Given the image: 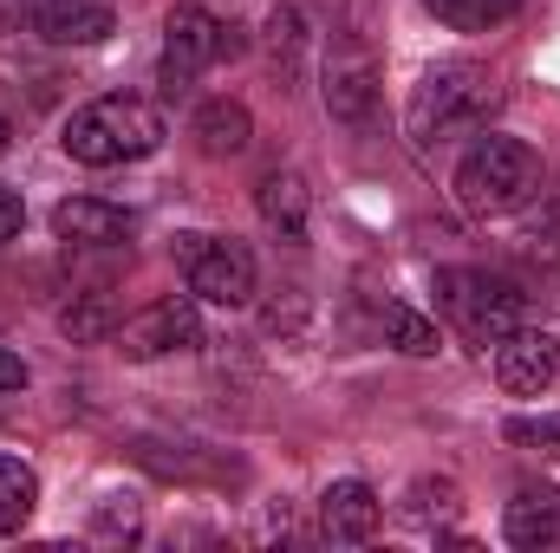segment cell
Instances as JSON below:
<instances>
[{"label":"cell","instance_id":"6da1fadb","mask_svg":"<svg viewBox=\"0 0 560 553\" xmlns=\"http://www.w3.org/2000/svg\"><path fill=\"white\" fill-rule=\"evenodd\" d=\"M495 105H502V85L476 59H443V66H430L418 79V92L405 105V131H411L418 150H436L450 138L482 131L495 118Z\"/></svg>","mask_w":560,"mask_h":553},{"label":"cell","instance_id":"7a4b0ae2","mask_svg":"<svg viewBox=\"0 0 560 553\" xmlns=\"http://www.w3.org/2000/svg\"><path fill=\"white\" fill-rule=\"evenodd\" d=\"M59 143H66V156L85 163V169L138 163V156H150V150L163 143V111H156L150 98H125V92H112V98L79 105V111L66 118Z\"/></svg>","mask_w":560,"mask_h":553},{"label":"cell","instance_id":"3957f363","mask_svg":"<svg viewBox=\"0 0 560 553\" xmlns=\"http://www.w3.org/2000/svg\"><path fill=\"white\" fill-rule=\"evenodd\" d=\"M541 189V156L522 138H476L469 156L456 163V202L469 215H509Z\"/></svg>","mask_w":560,"mask_h":553},{"label":"cell","instance_id":"277c9868","mask_svg":"<svg viewBox=\"0 0 560 553\" xmlns=\"http://www.w3.org/2000/svg\"><path fill=\"white\" fill-rule=\"evenodd\" d=\"M436 306L476 339V345H502L515 326H528V299L509 280L482 274V268H443L436 274Z\"/></svg>","mask_w":560,"mask_h":553},{"label":"cell","instance_id":"5b68a950","mask_svg":"<svg viewBox=\"0 0 560 553\" xmlns=\"http://www.w3.org/2000/svg\"><path fill=\"white\" fill-rule=\"evenodd\" d=\"M235 52H242V33L222 26L202 0H183V7H170V20H163V59H156V79H163V92L176 98L196 72H209L215 59H235Z\"/></svg>","mask_w":560,"mask_h":553},{"label":"cell","instance_id":"8992f818","mask_svg":"<svg viewBox=\"0 0 560 553\" xmlns=\"http://www.w3.org/2000/svg\"><path fill=\"white\" fill-rule=\"evenodd\" d=\"M176 268L189 280V293L209 306H248L261 280L255 255L235 235H176Z\"/></svg>","mask_w":560,"mask_h":553},{"label":"cell","instance_id":"52a82bcc","mask_svg":"<svg viewBox=\"0 0 560 553\" xmlns=\"http://www.w3.org/2000/svg\"><path fill=\"white\" fill-rule=\"evenodd\" d=\"M319 98H326V111H332L339 125H352V131L372 125V111H378V59H372L365 39H332Z\"/></svg>","mask_w":560,"mask_h":553},{"label":"cell","instance_id":"ba28073f","mask_svg":"<svg viewBox=\"0 0 560 553\" xmlns=\"http://www.w3.org/2000/svg\"><path fill=\"white\" fill-rule=\"evenodd\" d=\"M118 345H125V358L196 352V345H202V313H196V293H170V299H150L138 319H125V326H118Z\"/></svg>","mask_w":560,"mask_h":553},{"label":"cell","instance_id":"9c48e42d","mask_svg":"<svg viewBox=\"0 0 560 553\" xmlns=\"http://www.w3.org/2000/svg\"><path fill=\"white\" fill-rule=\"evenodd\" d=\"M560 372V345L548 332H535V326H515L502 345H495V385L509 391V398H541L548 385H555Z\"/></svg>","mask_w":560,"mask_h":553},{"label":"cell","instance_id":"30bf717a","mask_svg":"<svg viewBox=\"0 0 560 553\" xmlns=\"http://www.w3.org/2000/svg\"><path fill=\"white\" fill-rule=\"evenodd\" d=\"M378 521H385V502H378V489L359 482V475H346V482H332V489L319 495V534H326L332 548H359V541H372Z\"/></svg>","mask_w":560,"mask_h":553},{"label":"cell","instance_id":"8fae6325","mask_svg":"<svg viewBox=\"0 0 560 553\" xmlns=\"http://www.w3.org/2000/svg\"><path fill=\"white\" fill-rule=\"evenodd\" d=\"M33 13V26L52 39V46H98L112 39V0H20Z\"/></svg>","mask_w":560,"mask_h":553},{"label":"cell","instance_id":"7c38bea8","mask_svg":"<svg viewBox=\"0 0 560 553\" xmlns=\"http://www.w3.org/2000/svg\"><path fill=\"white\" fill-rule=\"evenodd\" d=\"M502 541L522 553H555L560 548V489H515V502L502 508Z\"/></svg>","mask_w":560,"mask_h":553},{"label":"cell","instance_id":"4fadbf2b","mask_svg":"<svg viewBox=\"0 0 560 553\" xmlns=\"http://www.w3.org/2000/svg\"><path fill=\"white\" fill-rule=\"evenodd\" d=\"M255 209H261L268 235H280L287 248H300L306 228H313V196H306V176L300 169H268L261 189H255Z\"/></svg>","mask_w":560,"mask_h":553},{"label":"cell","instance_id":"5bb4252c","mask_svg":"<svg viewBox=\"0 0 560 553\" xmlns=\"http://www.w3.org/2000/svg\"><path fill=\"white\" fill-rule=\"evenodd\" d=\"M52 235L72 242V248H118L131 242V215L118 202H98V196H72L52 209Z\"/></svg>","mask_w":560,"mask_h":553},{"label":"cell","instance_id":"9a60e30c","mask_svg":"<svg viewBox=\"0 0 560 553\" xmlns=\"http://www.w3.org/2000/svg\"><path fill=\"white\" fill-rule=\"evenodd\" d=\"M189 138H196L202 156H242L248 138H255V118H248V105H242V98H209V105L196 111Z\"/></svg>","mask_w":560,"mask_h":553},{"label":"cell","instance_id":"2e32d148","mask_svg":"<svg viewBox=\"0 0 560 553\" xmlns=\"http://www.w3.org/2000/svg\"><path fill=\"white\" fill-rule=\"evenodd\" d=\"M39 508V475L20 462V456H0V541L20 534Z\"/></svg>","mask_w":560,"mask_h":553},{"label":"cell","instance_id":"e0dca14e","mask_svg":"<svg viewBox=\"0 0 560 553\" xmlns=\"http://www.w3.org/2000/svg\"><path fill=\"white\" fill-rule=\"evenodd\" d=\"M450 33H489V26H502V20H515L522 13V0H423Z\"/></svg>","mask_w":560,"mask_h":553},{"label":"cell","instance_id":"ac0fdd59","mask_svg":"<svg viewBox=\"0 0 560 553\" xmlns=\"http://www.w3.org/2000/svg\"><path fill=\"white\" fill-rule=\"evenodd\" d=\"M378 326H385V345H398L405 358H430V352L443 345V332H436V326L423 319L418 306H398V299H392V306L378 313Z\"/></svg>","mask_w":560,"mask_h":553},{"label":"cell","instance_id":"d6986e66","mask_svg":"<svg viewBox=\"0 0 560 553\" xmlns=\"http://www.w3.org/2000/svg\"><path fill=\"white\" fill-rule=\"evenodd\" d=\"M300 52H306V13L300 7H275L268 13V59L280 79H300Z\"/></svg>","mask_w":560,"mask_h":553},{"label":"cell","instance_id":"ffe728a7","mask_svg":"<svg viewBox=\"0 0 560 553\" xmlns=\"http://www.w3.org/2000/svg\"><path fill=\"white\" fill-rule=\"evenodd\" d=\"M59 326H66V339H105V332L118 326V313H112L105 293H85V299H72V306L59 313Z\"/></svg>","mask_w":560,"mask_h":553},{"label":"cell","instance_id":"44dd1931","mask_svg":"<svg viewBox=\"0 0 560 553\" xmlns=\"http://www.w3.org/2000/svg\"><path fill=\"white\" fill-rule=\"evenodd\" d=\"M138 528H143V508L131 495H105V502L92 508V534H98V541H131Z\"/></svg>","mask_w":560,"mask_h":553},{"label":"cell","instance_id":"7402d4cb","mask_svg":"<svg viewBox=\"0 0 560 553\" xmlns=\"http://www.w3.org/2000/svg\"><path fill=\"white\" fill-rule=\"evenodd\" d=\"M509 443H528V449H560V411L555 416H515V423H509Z\"/></svg>","mask_w":560,"mask_h":553},{"label":"cell","instance_id":"603a6c76","mask_svg":"<svg viewBox=\"0 0 560 553\" xmlns=\"http://www.w3.org/2000/svg\"><path fill=\"white\" fill-rule=\"evenodd\" d=\"M20 228H26V202H20V189L0 183V242H13Z\"/></svg>","mask_w":560,"mask_h":553},{"label":"cell","instance_id":"cb8c5ba5","mask_svg":"<svg viewBox=\"0 0 560 553\" xmlns=\"http://www.w3.org/2000/svg\"><path fill=\"white\" fill-rule=\"evenodd\" d=\"M300 313H306V306H300V299H287V306H268V313H261V326H268V332H293V326H300Z\"/></svg>","mask_w":560,"mask_h":553},{"label":"cell","instance_id":"d4e9b609","mask_svg":"<svg viewBox=\"0 0 560 553\" xmlns=\"http://www.w3.org/2000/svg\"><path fill=\"white\" fill-rule=\"evenodd\" d=\"M20 385H26V365L13 352H0V391H20Z\"/></svg>","mask_w":560,"mask_h":553},{"label":"cell","instance_id":"484cf974","mask_svg":"<svg viewBox=\"0 0 560 553\" xmlns=\"http://www.w3.org/2000/svg\"><path fill=\"white\" fill-rule=\"evenodd\" d=\"M7 138H13V131H7V118H0V156H7Z\"/></svg>","mask_w":560,"mask_h":553}]
</instances>
